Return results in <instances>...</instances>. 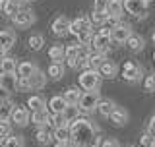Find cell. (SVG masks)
<instances>
[{
  "label": "cell",
  "instance_id": "obj_1",
  "mask_svg": "<svg viewBox=\"0 0 155 147\" xmlns=\"http://www.w3.org/2000/svg\"><path fill=\"white\" fill-rule=\"evenodd\" d=\"M68 143H70V147H99V130L91 120L78 118L70 126V141Z\"/></svg>",
  "mask_w": 155,
  "mask_h": 147
},
{
  "label": "cell",
  "instance_id": "obj_2",
  "mask_svg": "<svg viewBox=\"0 0 155 147\" xmlns=\"http://www.w3.org/2000/svg\"><path fill=\"white\" fill-rule=\"evenodd\" d=\"M78 83L84 91H97L101 85V74L97 70H84L78 76Z\"/></svg>",
  "mask_w": 155,
  "mask_h": 147
},
{
  "label": "cell",
  "instance_id": "obj_3",
  "mask_svg": "<svg viewBox=\"0 0 155 147\" xmlns=\"http://www.w3.org/2000/svg\"><path fill=\"white\" fill-rule=\"evenodd\" d=\"M109 45H110V29L103 25L99 29V33L93 35V39H91V47H93L95 52H99V54H107Z\"/></svg>",
  "mask_w": 155,
  "mask_h": 147
},
{
  "label": "cell",
  "instance_id": "obj_4",
  "mask_svg": "<svg viewBox=\"0 0 155 147\" xmlns=\"http://www.w3.org/2000/svg\"><path fill=\"white\" fill-rule=\"evenodd\" d=\"M99 93L97 91H85V93H81V97H80V103H78V106H80V110L81 112H93L97 110V103H99Z\"/></svg>",
  "mask_w": 155,
  "mask_h": 147
},
{
  "label": "cell",
  "instance_id": "obj_5",
  "mask_svg": "<svg viewBox=\"0 0 155 147\" xmlns=\"http://www.w3.org/2000/svg\"><path fill=\"white\" fill-rule=\"evenodd\" d=\"M120 76H122L126 81H132V83H136V81H140V80H142L143 70H142V66H140V64H136V62L128 60V62H124Z\"/></svg>",
  "mask_w": 155,
  "mask_h": 147
},
{
  "label": "cell",
  "instance_id": "obj_6",
  "mask_svg": "<svg viewBox=\"0 0 155 147\" xmlns=\"http://www.w3.org/2000/svg\"><path fill=\"white\" fill-rule=\"evenodd\" d=\"M130 35H132V27H130V23H122V21H120L116 27L110 29V43H118V45H122V43L128 41Z\"/></svg>",
  "mask_w": 155,
  "mask_h": 147
},
{
  "label": "cell",
  "instance_id": "obj_7",
  "mask_svg": "<svg viewBox=\"0 0 155 147\" xmlns=\"http://www.w3.org/2000/svg\"><path fill=\"white\" fill-rule=\"evenodd\" d=\"M122 6L128 14H132L140 19L147 16V4L142 2V0H122Z\"/></svg>",
  "mask_w": 155,
  "mask_h": 147
},
{
  "label": "cell",
  "instance_id": "obj_8",
  "mask_svg": "<svg viewBox=\"0 0 155 147\" xmlns=\"http://www.w3.org/2000/svg\"><path fill=\"white\" fill-rule=\"evenodd\" d=\"M12 19H14V25L16 27L27 29V27H31L33 23H35V14H33V10H19Z\"/></svg>",
  "mask_w": 155,
  "mask_h": 147
},
{
  "label": "cell",
  "instance_id": "obj_9",
  "mask_svg": "<svg viewBox=\"0 0 155 147\" xmlns=\"http://www.w3.org/2000/svg\"><path fill=\"white\" fill-rule=\"evenodd\" d=\"M70 19H68L66 16H58L54 21H52V25H51V31L54 33L56 37H64L70 33Z\"/></svg>",
  "mask_w": 155,
  "mask_h": 147
},
{
  "label": "cell",
  "instance_id": "obj_10",
  "mask_svg": "<svg viewBox=\"0 0 155 147\" xmlns=\"http://www.w3.org/2000/svg\"><path fill=\"white\" fill-rule=\"evenodd\" d=\"M87 31H91V21L87 18H84V16L76 18L74 21L70 23V33L74 37H80L81 33H87Z\"/></svg>",
  "mask_w": 155,
  "mask_h": 147
},
{
  "label": "cell",
  "instance_id": "obj_11",
  "mask_svg": "<svg viewBox=\"0 0 155 147\" xmlns=\"http://www.w3.org/2000/svg\"><path fill=\"white\" fill-rule=\"evenodd\" d=\"M12 122H16L18 126H27L29 122H31V114H29V109L23 105H19L14 109L12 112Z\"/></svg>",
  "mask_w": 155,
  "mask_h": 147
},
{
  "label": "cell",
  "instance_id": "obj_12",
  "mask_svg": "<svg viewBox=\"0 0 155 147\" xmlns=\"http://www.w3.org/2000/svg\"><path fill=\"white\" fill-rule=\"evenodd\" d=\"M130 118V114H128V110L122 109V106H116V109L109 114V120L113 122L114 126H118V128H122V126H126V122H128Z\"/></svg>",
  "mask_w": 155,
  "mask_h": 147
},
{
  "label": "cell",
  "instance_id": "obj_13",
  "mask_svg": "<svg viewBox=\"0 0 155 147\" xmlns=\"http://www.w3.org/2000/svg\"><path fill=\"white\" fill-rule=\"evenodd\" d=\"M14 45H16V33L12 29H2L0 31V51H10Z\"/></svg>",
  "mask_w": 155,
  "mask_h": 147
},
{
  "label": "cell",
  "instance_id": "obj_14",
  "mask_svg": "<svg viewBox=\"0 0 155 147\" xmlns=\"http://www.w3.org/2000/svg\"><path fill=\"white\" fill-rule=\"evenodd\" d=\"M80 54V45H68L64 47V60L70 68H76V60Z\"/></svg>",
  "mask_w": 155,
  "mask_h": 147
},
{
  "label": "cell",
  "instance_id": "obj_15",
  "mask_svg": "<svg viewBox=\"0 0 155 147\" xmlns=\"http://www.w3.org/2000/svg\"><path fill=\"white\" fill-rule=\"evenodd\" d=\"M37 70H39L37 64H35V62H29V60L21 62V64H18V68H16L18 77H31Z\"/></svg>",
  "mask_w": 155,
  "mask_h": 147
},
{
  "label": "cell",
  "instance_id": "obj_16",
  "mask_svg": "<svg viewBox=\"0 0 155 147\" xmlns=\"http://www.w3.org/2000/svg\"><path fill=\"white\" fill-rule=\"evenodd\" d=\"M47 106H48V110H51L52 114H62V110L68 106V103L64 101V97H62V95H54L51 101H48Z\"/></svg>",
  "mask_w": 155,
  "mask_h": 147
},
{
  "label": "cell",
  "instance_id": "obj_17",
  "mask_svg": "<svg viewBox=\"0 0 155 147\" xmlns=\"http://www.w3.org/2000/svg\"><path fill=\"white\" fill-rule=\"evenodd\" d=\"M27 109L31 112H39V110H47V103L41 95H31L27 99Z\"/></svg>",
  "mask_w": 155,
  "mask_h": 147
},
{
  "label": "cell",
  "instance_id": "obj_18",
  "mask_svg": "<svg viewBox=\"0 0 155 147\" xmlns=\"http://www.w3.org/2000/svg\"><path fill=\"white\" fill-rule=\"evenodd\" d=\"M99 74H101V77H107V80H110V77H114L116 74H118V66H116L113 60H105L103 66L99 68Z\"/></svg>",
  "mask_w": 155,
  "mask_h": 147
},
{
  "label": "cell",
  "instance_id": "obj_19",
  "mask_svg": "<svg viewBox=\"0 0 155 147\" xmlns=\"http://www.w3.org/2000/svg\"><path fill=\"white\" fill-rule=\"evenodd\" d=\"M114 109H116V103L113 99H99V103H97V110H99L101 116H109Z\"/></svg>",
  "mask_w": 155,
  "mask_h": 147
},
{
  "label": "cell",
  "instance_id": "obj_20",
  "mask_svg": "<svg viewBox=\"0 0 155 147\" xmlns=\"http://www.w3.org/2000/svg\"><path fill=\"white\" fill-rule=\"evenodd\" d=\"M48 112L47 110H39V112H31V122L37 126V128H45L48 126Z\"/></svg>",
  "mask_w": 155,
  "mask_h": 147
},
{
  "label": "cell",
  "instance_id": "obj_21",
  "mask_svg": "<svg viewBox=\"0 0 155 147\" xmlns=\"http://www.w3.org/2000/svg\"><path fill=\"white\" fill-rule=\"evenodd\" d=\"M16 68H18V62L12 56H4L0 60V74H16Z\"/></svg>",
  "mask_w": 155,
  "mask_h": 147
},
{
  "label": "cell",
  "instance_id": "obj_22",
  "mask_svg": "<svg viewBox=\"0 0 155 147\" xmlns=\"http://www.w3.org/2000/svg\"><path fill=\"white\" fill-rule=\"evenodd\" d=\"M27 80H29L31 89H41V87H45V83H47V76H45L41 70H37L31 77H27Z\"/></svg>",
  "mask_w": 155,
  "mask_h": 147
},
{
  "label": "cell",
  "instance_id": "obj_23",
  "mask_svg": "<svg viewBox=\"0 0 155 147\" xmlns=\"http://www.w3.org/2000/svg\"><path fill=\"white\" fill-rule=\"evenodd\" d=\"M103 62H105V54L93 52V54L87 56V70H97L99 72V68L103 66Z\"/></svg>",
  "mask_w": 155,
  "mask_h": 147
},
{
  "label": "cell",
  "instance_id": "obj_24",
  "mask_svg": "<svg viewBox=\"0 0 155 147\" xmlns=\"http://www.w3.org/2000/svg\"><path fill=\"white\" fill-rule=\"evenodd\" d=\"M80 106L78 105H68L64 110H62V116H64V120L68 122V124H70V122H74V120H78L80 118Z\"/></svg>",
  "mask_w": 155,
  "mask_h": 147
},
{
  "label": "cell",
  "instance_id": "obj_25",
  "mask_svg": "<svg viewBox=\"0 0 155 147\" xmlns=\"http://www.w3.org/2000/svg\"><path fill=\"white\" fill-rule=\"evenodd\" d=\"M62 97H64V101L68 105H78V103H80V97H81V91L78 89V87H68Z\"/></svg>",
  "mask_w": 155,
  "mask_h": 147
},
{
  "label": "cell",
  "instance_id": "obj_26",
  "mask_svg": "<svg viewBox=\"0 0 155 147\" xmlns=\"http://www.w3.org/2000/svg\"><path fill=\"white\" fill-rule=\"evenodd\" d=\"M14 109H16V105H12L10 101L0 103V122H8L10 118H12Z\"/></svg>",
  "mask_w": 155,
  "mask_h": 147
},
{
  "label": "cell",
  "instance_id": "obj_27",
  "mask_svg": "<svg viewBox=\"0 0 155 147\" xmlns=\"http://www.w3.org/2000/svg\"><path fill=\"white\" fill-rule=\"evenodd\" d=\"M126 45H128V48L130 51H134V52H140L143 48V45H145V41H143V37H140V35H130L128 37V41H126Z\"/></svg>",
  "mask_w": 155,
  "mask_h": 147
},
{
  "label": "cell",
  "instance_id": "obj_28",
  "mask_svg": "<svg viewBox=\"0 0 155 147\" xmlns=\"http://www.w3.org/2000/svg\"><path fill=\"white\" fill-rule=\"evenodd\" d=\"M16 81H18V76L16 74H0V85L6 87V89H16Z\"/></svg>",
  "mask_w": 155,
  "mask_h": 147
},
{
  "label": "cell",
  "instance_id": "obj_29",
  "mask_svg": "<svg viewBox=\"0 0 155 147\" xmlns=\"http://www.w3.org/2000/svg\"><path fill=\"white\" fill-rule=\"evenodd\" d=\"M122 0H109V4H107V14L109 16H122Z\"/></svg>",
  "mask_w": 155,
  "mask_h": 147
},
{
  "label": "cell",
  "instance_id": "obj_30",
  "mask_svg": "<svg viewBox=\"0 0 155 147\" xmlns=\"http://www.w3.org/2000/svg\"><path fill=\"white\" fill-rule=\"evenodd\" d=\"M48 58L52 62H62L64 60V47L62 45H52L48 48Z\"/></svg>",
  "mask_w": 155,
  "mask_h": 147
},
{
  "label": "cell",
  "instance_id": "obj_31",
  "mask_svg": "<svg viewBox=\"0 0 155 147\" xmlns=\"http://www.w3.org/2000/svg\"><path fill=\"white\" fill-rule=\"evenodd\" d=\"M47 74L52 77V80H60V77L64 76V66H62V62H52V64L48 66Z\"/></svg>",
  "mask_w": 155,
  "mask_h": 147
},
{
  "label": "cell",
  "instance_id": "obj_32",
  "mask_svg": "<svg viewBox=\"0 0 155 147\" xmlns=\"http://www.w3.org/2000/svg\"><path fill=\"white\" fill-rule=\"evenodd\" d=\"M48 126H51L52 130H58V128H66V126H70V124L64 120L62 114H51L48 116Z\"/></svg>",
  "mask_w": 155,
  "mask_h": 147
},
{
  "label": "cell",
  "instance_id": "obj_33",
  "mask_svg": "<svg viewBox=\"0 0 155 147\" xmlns=\"http://www.w3.org/2000/svg\"><path fill=\"white\" fill-rule=\"evenodd\" d=\"M52 139L60 141V143H68V141H70V126L54 130V132H52Z\"/></svg>",
  "mask_w": 155,
  "mask_h": 147
},
{
  "label": "cell",
  "instance_id": "obj_34",
  "mask_svg": "<svg viewBox=\"0 0 155 147\" xmlns=\"http://www.w3.org/2000/svg\"><path fill=\"white\" fill-rule=\"evenodd\" d=\"M35 139H37L39 145H48L52 141V134L48 130H45V128H39L37 134H35Z\"/></svg>",
  "mask_w": 155,
  "mask_h": 147
},
{
  "label": "cell",
  "instance_id": "obj_35",
  "mask_svg": "<svg viewBox=\"0 0 155 147\" xmlns=\"http://www.w3.org/2000/svg\"><path fill=\"white\" fill-rule=\"evenodd\" d=\"M27 45H29L31 51H41L43 45H45V39H43V35H39V33H33V35L29 37Z\"/></svg>",
  "mask_w": 155,
  "mask_h": 147
},
{
  "label": "cell",
  "instance_id": "obj_36",
  "mask_svg": "<svg viewBox=\"0 0 155 147\" xmlns=\"http://www.w3.org/2000/svg\"><path fill=\"white\" fill-rule=\"evenodd\" d=\"M0 147H23V138L21 136H10L4 141H0Z\"/></svg>",
  "mask_w": 155,
  "mask_h": 147
},
{
  "label": "cell",
  "instance_id": "obj_37",
  "mask_svg": "<svg viewBox=\"0 0 155 147\" xmlns=\"http://www.w3.org/2000/svg\"><path fill=\"white\" fill-rule=\"evenodd\" d=\"M19 10H21V8H19V4H16V2H12V0H8V2H6V6H4V10H2V12L6 14V16H10V18H14V16H16V14L19 12Z\"/></svg>",
  "mask_w": 155,
  "mask_h": 147
},
{
  "label": "cell",
  "instance_id": "obj_38",
  "mask_svg": "<svg viewBox=\"0 0 155 147\" xmlns=\"http://www.w3.org/2000/svg\"><path fill=\"white\" fill-rule=\"evenodd\" d=\"M105 19H107V12H105V14L93 12V14H91V19H89V21H91V25L95 23V25H101V27H103V25H105Z\"/></svg>",
  "mask_w": 155,
  "mask_h": 147
},
{
  "label": "cell",
  "instance_id": "obj_39",
  "mask_svg": "<svg viewBox=\"0 0 155 147\" xmlns=\"http://www.w3.org/2000/svg\"><path fill=\"white\" fill-rule=\"evenodd\" d=\"M12 136V128H10L8 122H0V141H4L6 138Z\"/></svg>",
  "mask_w": 155,
  "mask_h": 147
},
{
  "label": "cell",
  "instance_id": "obj_40",
  "mask_svg": "<svg viewBox=\"0 0 155 147\" xmlns=\"http://www.w3.org/2000/svg\"><path fill=\"white\" fill-rule=\"evenodd\" d=\"M143 87H145V91H155V72L149 74V76H145Z\"/></svg>",
  "mask_w": 155,
  "mask_h": 147
},
{
  "label": "cell",
  "instance_id": "obj_41",
  "mask_svg": "<svg viewBox=\"0 0 155 147\" xmlns=\"http://www.w3.org/2000/svg\"><path fill=\"white\" fill-rule=\"evenodd\" d=\"M107 4H109V0H93V12L105 14L107 12Z\"/></svg>",
  "mask_w": 155,
  "mask_h": 147
},
{
  "label": "cell",
  "instance_id": "obj_42",
  "mask_svg": "<svg viewBox=\"0 0 155 147\" xmlns=\"http://www.w3.org/2000/svg\"><path fill=\"white\" fill-rule=\"evenodd\" d=\"M16 89H18V91H29V89H31V85H29V80H27V77H18Z\"/></svg>",
  "mask_w": 155,
  "mask_h": 147
},
{
  "label": "cell",
  "instance_id": "obj_43",
  "mask_svg": "<svg viewBox=\"0 0 155 147\" xmlns=\"http://www.w3.org/2000/svg\"><path fill=\"white\" fill-rule=\"evenodd\" d=\"M120 23V16H109L107 14V19H105V27H109V29H113L116 27Z\"/></svg>",
  "mask_w": 155,
  "mask_h": 147
},
{
  "label": "cell",
  "instance_id": "obj_44",
  "mask_svg": "<svg viewBox=\"0 0 155 147\" xmlns=\"http://www.w3.org/2000/svg\"><path fill=\"white\" fill-rule=\"evenodd\" d=\"M140 143H142V147H149V145H155V138L149 134H143L142 138H140Z\"/></svg>",
  "mask_w": 155,
  "mask_h": 147
},
{
  "label": "cell",
  "instance_id": "obj_45",
  "mask_svg": "<svg viewBox=\"0 0 155 147\" xmlns=\"http://www.w3.org/2000/svg\"><path fill=\"white\" fill-rule=\"evenodd\" d=\"M99 147H120L118 145V139H114V138H107L101 141V145Z\"/></svg>",
  "mask_w": 155,
  "mask_h": 147
},
{
  "label": "cell",
  "instance_id": "obj_46",
  "mask_svg": "<svg viewBox=\"0 0 155 147\" xmlns=\"http://www.w3.org/2000/svg\"><path fill=\"white\" fill-rule=\"evenodd\" d=\"M4 101H10V91L0 85V103H4Z\"/></svg>",
  "mask_w": 155,
  "mask_h": 147
},
{
  "label": "cell",
  "instance_id": "obj_47",
  "mask_svg": "<svg viewBox=\"0 0 155 147\" xmlns=\"http://www.w3.org/2000/svg\"><path fill=\"white\" fill-rule=\"evenodd\" d=\"M147 134H149V136H153V138H155V114L151 116V120H149V126H147Z\"/></svg>",
  "mask_w": 155,
  "mask_h": 147
},
{
  "label": "cell",
  "instance_id": "obj_48",
  "mask_svg": "<svg viewBox=\"0 0 155 147\" xmlns=\"http://www.w3.org/2000/svg\"><path fill=\"white\" fill-rule=\"evenodd\" d=\"M54 147H70V143H60V141H56Z\"/></svg>",
  "mask_w": 155,
  "mask_h": 147
},
{
  "label": "cell",
  "instance_id": "obj_49",
  "mask_svg": "<svg viewBox=\"0 0 155 147\" xmlns=\"http://www.w3.org/2000/svg\"><path fill=\"white\" fill-rule=\"evenodd\" d=\"M6 2H8V0H0V12L4 10V6H6Z\"/></svg>",
  "mask_w": 155,
  "mask_h": 147
},
{
  "label": "cell",
  "instance_id": "obj_50",
  "mask_svg": "<svg viewBox=\"0 0 155 147\" xmlns=\"http://www.w3.org/2000/svg\"><path fill=\"white\" fill-rule=\"evenodd\" d=\"M4 56H6V52H4V51H0V60H2Z\"/></svg>",
  "mask_w": 155,
  "mask_h": 147
},
{
  "label": "cell",
  "instance_id": "obj_51",
  "mask_svg": "<svg viewBox=\"0 0 155 147\" xmlns=\"http://www.w3.org/2000/svg\"><path fill=\"white\" fill-rule=\"evenodd\" d=\"M12 2H16V4H21V2H23V0H12Z\"/></svg>",
  "mask_w": 155,
  "mask_h": 147
},
{
  "label": "cell",
  "instance_id": "obj_52",
  "mask_svg": "<svg viewBox=\"0 0 155 147\" xmlns=\"http://www.w3.org/2000/svg\"><path fill=\"white\" fill-rule=\"evenodd\" d=\"M151 41H153V43H155V31H153V35H151Z\"/></svg>",
  "mask_w": 155,
  "mask_h": 147
},
{
  "label": "cell",
  "instance_id": "obj_53",
  "mask_svg": "<svg viewBox=\"0 0 155 147\" xmlns=\"http://www.w3.org/2000/svg\"><path fill=\"white\" fill-rule=\"evenodd\" d=\"M142 2H145V4H149V2H151V0H142Z\"/></svg>",
  "mask_w": 155,
  "mask_h": 147
},
{
  "label": "cell",
  "instance_id": "obj_54",
  "mask_svg": "<svg viewBox=\"0 0 155 147\" xmlns=\"http://www.w3.org/2000/svg\"><path fill=\"white\" fill-rule=\"evenodd\" d=\"M124 147H132V145H124Z\"/></svg>",
  "mask_w": 155,
  "mask_h": 147
},
{
  "label": "cell",
  "instance_id": "obj_55",
  "mask_svg": "<svg viewBox=\"0 0 155 147\" xmlns=\"http://www.w3.org/2000/svg\"><path fill=\"white\" fill-rule=\"evenodd\" d=\"M153 60H155V52H153Z\"/></svg>",
  "mask_w": 155,
  "mask_h": 147
},
{
  "label": "cell",
  "instance_id": "obj_56",
  "mask_svg": "<svg viewBox=\"0 0 155 147\" xmlns=\"http://www.w3.org/2000/svg\"><path fill=\"white\" fill-rule=\"evenodd\" d=\"M149 147H155V145H149Z\"/></svg>",
  "mask_w": 155,
  "mask_h": 147
},
{
  "label": "cell",
  "instance_id": "obj_57",
  "mask_svg": "<svg viewBox=\"0 0 155 147\" xmlns=\"http://www.w3.org/2000/svg\"><path fill=\"white\" fill-rule=\"evenodd\" d=\"M29 2H33V0H29Z\"/></svg>",
  "mask_w": 155,
  "mask_h": 147
}]
</instances>
